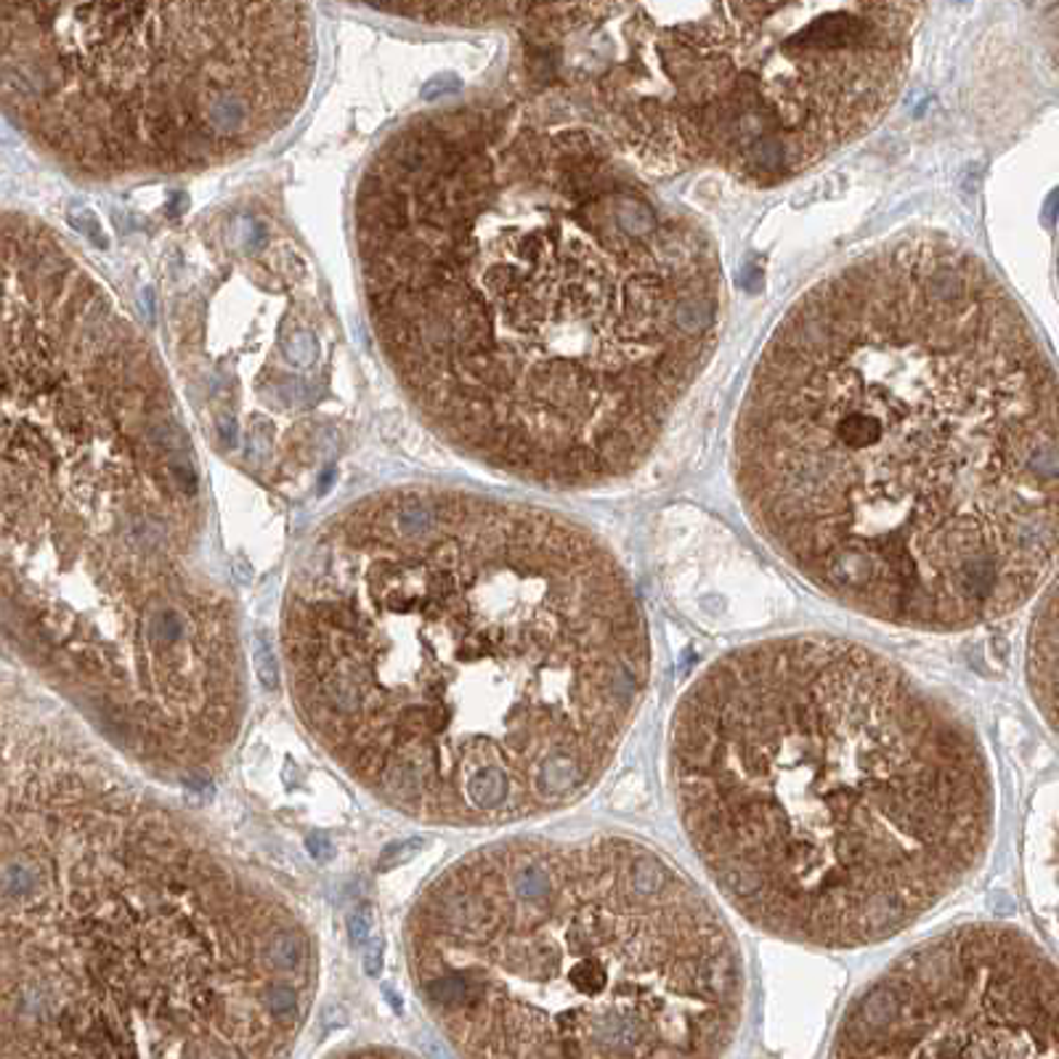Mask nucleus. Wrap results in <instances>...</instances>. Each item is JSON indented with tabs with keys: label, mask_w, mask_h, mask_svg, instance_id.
Here are the masks:
<instances>
[{
	"label": "nucleus",
	"mask_w": 1059,
	"mask_h": 1059,
	"mask_svg": "<svg viewBox=\"0 0 1059 1059\" xmlns=\"http://www.w3.org/2000/svg\"><path fill=\"white\" fill-rule=\"evenodd\" d=\"M369 327L454 450L524 481L638 473L717 346V247L553 99L404 120L354 199Z\"/></svg>",
	"instance_id": "obj_1"
},
{
	"label": "nucleus",
	"mask_w": 1059,
	"mask_h": 1059,
	"mask_svg": "<svg viewBox=\"0 0 1059 1059\" xmlns=\"http://www.w3.org/2000/svg\"><path fill=\"white\" fill-rule=\"evenodd\" d=\"M749 520L855 614L966 632L1059 563V378L1003 284L908 234L780 319L734 433Z\"/></svg>",
	"instance_id": "obj_2"
},
{
	"label": "nucleus",
	"mask_w": 1059,
	"mask_h": 1059,
	"mask_svg": "<svg viewBox=\"0 0 1059 1059\" xmlns=\"http://www.w3.org/2000/svg\"><path fill=\"white\" fill-rule=\"evenodd\" d=\"M667 778L730 908L826 951L922 922L983 865L996 826L970 719L887 653L837 635L714 658L672 712Z\"/></svg>",
	"instance_id": "obj_3"
},
{
	"label": "nucleus",
	"mask_w": 1059,
	"mask_h": 1059,
	"mask_svg": "<svg viewBox=\"0 0 1059 1059\" xmlns=\"http://www.w3.org/2000/svg\"><path fill=\"white\" fill-rule=\"evenodd\" d=\"M468 1003L476 1055L717 1057L747 1007L719 908L629 837L510 842L470 869Z\"/></svg>",
	"instance_id": "obj_4"
},
{
	"label": "nucleus",
	"mask_w": 1059,
	"mask_h": 1059,
	"mask_svg": "<svg viewBox=\"0 0 1059 1059\" xmlns=\"http://www.w3.org/2000/svg\"><path fill=\"white\" fill-rule=\"evenodd\" d=\"M924 0H611L544 90L651 173L778 186L865 136Z\"/></svg>",
	"instance_id": "obj_5"
},
{
	"label": "nucleus",
	"mask_w": 1059,
	"mask_h": 1059,
	"mask_svg": "<svg viewBox=\"0 0 1059 1059\" xmlns=\"http://www.w3.org/2000/svg\"><path fill=\"white\" fill-rule=\"evenodd\" d=\"M311 0H3V109L90 184L245 160L306 107Z\"/></svg>",
	"instance_id": "obj_6"
},
{
	"label": "nucleus",
	"mask_w": 1059,
	"mask_h": 1059,
	"mask_svg": "<svg viewBox=\"0 0 1059 1059\" xmlns=\"http://www.w3.org/2000/svg\"><path fill=\"white\" fill-rule=\"evenodd\" d=\"M199 473L144 332L66 242L3 218L5 547L118 542L155 561L195 524Z\"/></svg>",
	"instance_id": "obj_7"
},
{
	"label": "nucleus",
	"mask_w": 1059,
	"mask_h": 1059,
	"mask_svg": "<svg viewBox=\"0 0 1059 1059\" xmlns=\"http://www.w3.org/2000/svg\"><path fill=\"white\" fill-rule=\"evenodd\" d=\"M834 1057H1059V970L1025 932L961 924L852 998Z\"/></svg>",
	"instance_id": "obj_8"
},
{
	"label": "nucleus",
	"mask_w": 1059,
	"mask_h": 1059,
	"mask_svg": "<svg viewBox=\"0 0 1059 1059\" xmlns=\"http://www.w3.org/2000/svg\"><path fill=\"white\" fill-rule=\"evenodd\" d=\"M380 14L431 27H516L540 64L595 20L611 0H356Z\"/></svg>",
	"instance_id": "obj_9"
},
{
	"label": "nucleus",
	"mask_w": 1059,
	"mask_h": 1059,
	"mask_svg": "<svg viewBox=\"0 0 1059 1059\" xmlns=\"http://www.w3.org/2000/svg\"><path fill=\"white\" fill-rule=\"evenodd\" d=\"M1025 669L1040 714L1059 736V577L1051 582L1031 625Z\"/></svg>",
	"instance_id": "obj_10"
},
{
	"label": "nucleus",
	"mask_w": 1059,
	"mask_h": 1059,
	"mask_svg": "<svg viewBox=\"0 0 1059 1059\" xmlns=\"http://www.w3.org/2000/svg\"><path fill=\"white\" fill-rule=\"evenodd\" d=\"M263 959L269 964V970L280 974L298 972L308 961V940L295 929H280L266 943Z\"/></svg>",
	"instance_id": "obj_11"
},
{
	"label": "nucleus",
	"mask_w": 1059,
	"mask_h": 1059,
	"mask_svg": "<svg viewBox=\"0 0 1059 1059\" xmlns=\"http://www.w3.org/2000/svg\"><path fill=\"white\" fill-rule=\"evenodd\" d=\"M260 1009L271 1017V1020L282 1022V1025H293V1022L300 1020V996L293 985L282 983H269L263 990H260Z\"/></svg>",
	"instance_id": "obj_12"
},
{
	"label": "nucleus",
	"mask_w": 1059,
	"mask_h": 1059,
	"mask_svg": "<svg viewBox=\"0 0 1059 1059\" xmlns=\"http://www.w3.org/2000/svg\"><path fill=\"white\" fill-rule=\"evenodd\" d=\"M253 667H256L260 686L266 691H276V686H280V667H276L274 645L269 643V638L263 632H258L253 638Z\"/></svg>",
	"instance_id": "obj_13"
},
{
	"label": "nucleus",
	"mask_w": 1059,
	"mask_h": 1059,
	"mask_svg": "<svg viewBox=\"0 0 1059 1059\" xmlns=\"http://www.w3.org/2000/svg\"><path fill=\"white\" fill-rule=\"evenodd\" d=\"M426 845H428L426 837H411V839H404V842L389 845L383 850V855H380L378 871H393L398 869V865L409 863L411 858H417L422 850H426Z\"/></svg>",
	"instance_id": "obj_14"
},
{
	"label": "nucleus",
	"mask_w": 1059,
	"mask_h": 1059,
	"mask_svg": "<svg viewBox=\"0 0 1059 1059\" xmlns=\"http://www.w3.org/2000/svg\"><path fill=\"white\" fill-rule=\"evenodd\" d=\"M361 948H365V956H361V966H365V974H367V977L378 980L380 974H383V966H385L383 935H372Z\"/></svg>",
	"instance_id": "obj_15"
},
{
	"label": "nucleus",
	"mask_w": 1059,
	"mask_h": 1059,
	"mask_svg": "<svg viewBox=\"0 0 1059 1059\" xmlns=\"http://www.w3.org/2000/svg\"><path fill=\"white\" fill-rule=\"evenodd\" d=\"M346 927L350 935V943L354 946H365V943L372 937V913H369L367 906H359L356 911L348 913Z\"/></svg>",
	"instance_id": "obj_16"
},
{
	"label": "nucleus",
	"mask_w": 1059,
	"mask_h": 1059,
	"mask_svg": "<svg viewBox=\"0 0 1059 1059\" xmlns=\"http://www.w3.org/2000/svg\"><path fill=\"white\" fill-rule=\"evenodd\" d=\"M306 845H308V850H311V855L317 858V861H330L332 850H335V847H332V842H330V837H327V834H322V832L311 834Z\"/></svg>",
	"instance_id": "obj_17"
}]
</instances>
